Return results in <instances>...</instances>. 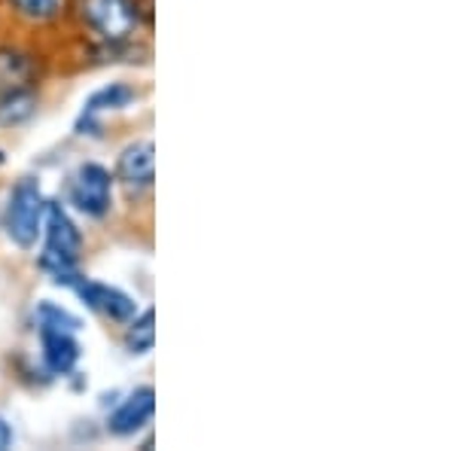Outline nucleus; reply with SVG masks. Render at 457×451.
<instances>
[{
	"instance_id": "12",
	"label": "nucleus",
	"mask_w": 457,
	"mask_h": 451,
	"mask_svg": "<svg viewBox=\"0 0 457 451\" xmlns=\"http://www.w3.org/2000/svg\"><path fill=\"white\" fill-rule=\"evenodd\" d=\"M31 73H34V68L25 55L12 53V49H0V92L28 86Z\"/></svg>"
},
{
	"instance_id": "5",
	"label": "nucleus",
	"mask_w": 457,
	"mask_h": 451,
	"mask_svg": "<svg viewBox=\"0 0 457 451\" xmlns=\"http://www.w3.org/2000/svg\"><path fill=\"white\" fill-rule=\"evenodd\" d=\"M77 296L86 302L88 308H95V312H101L104 317H110V321L116 323H129L131 317L137 314V305L135 299H131L129 293L116 290V287H107V284H98V280H79L77 287Z\"/></svg>"
},
{
	"instance_id": "15",
	"label": "nucleus",
	"mask_w": 457,
	"mask_h": 451,
	"mask_svg": "<svg viewBox=\"0 0 457 451\" xmlns=\"http://www.w3.org/2000/svg\"><path fill=\"white\" fill-rule=\"evenodd\" d=\"M12 442H16V433H12V427L6 424L4 418H0V451H4V448H10Z\"/></svg>"
},
{
	"instance_id": "11",
	"label": "nucleus",
	"mask_w": 457,
	"mask_h": 451,
	"mask_svg": "<svg viewBox=\"0 0 457 451\" xmlns=\"http://www.w3.org/2000/svg\"><path fill=\"white\" fill-rule=\"evenodd\" d=\"M156 314L144 312L141 317H131L129 330H125V347L129 354H150L153 345H156Z\"/></svg>"
},
{
	"instance_id": "3",
	"label": "nucleus",
	"mask_w": 457,
	"mask_h": 451,
	"mask_svg": "<svg viewBox=\"0 0 457 451\" xmlns=\"http://www.w3.org/2000/svg\"><path fill=\"white\" fill-rule=\"evenodd\" d=\"M83 19L107 43H122L137 25L131 0H83Z\"/></svg>"
},
{
	"instance_id": "10",
	"label": "nucleus",
	"mask_w": 457,
	"mask_h": 451,
	"mask_svg": "<svg viewBox=\"0 0 457 451\" xmlns=\"http://www.w3.org/2000/svg\"><path fill=\"white\" fill-rule=\"evenodd\" d=\"M34 110H37V95L31 86L0 92V125H4V129L28 122L34 116Z\"/></svg>"
},
{
	"instance_id": "2",
	"label": "nucleus",
	"mask_w": 457,
	"mask_h": 451,
	"mask_svg": "<svg viewBox=\"0 0 457 451\" xmlns=\"http://www.w3.org/2000/svg\"><path fill=\"white\" fill-rule=\"evenodd\" d=\"M71 202L77 205L79 213L101 220L113 205V177L104 165L86 162L71 177Z\"/></svg>"
},
{
	"instance_id": "8",
	"label": "nucleus",
	"mask_w": 457,
	"mask_h": 451,
	"mask_svg": "<svg viewBox=\"0 0 457 451\" xmlns=\"http://www.w3.org/2000/svg\"><path fill=\"white\" fill-rule=\"evenodd\" d=\"M43 342V360L53 369L55 375H68L73 372L79 360V345H77V332H64V330H37Z\"/></svg>"
},
{
	"instance_id": "13",
	"label": "nucleus",
	"mask_w": 457,
	"mask_h": 451,
	"mask_svg": "<svg viewBox=\"0 0 457 451\" xmlns=\"http://www.w3.org/2000/svg\"><path fill=\"white\" fill-rule=\"evenodd\" d=\"M34 323H37V330H64V332L79 330L77 317L71 312H64L62 305H55V302H40L34 312Z\"/></svg>"
},
{
	"instance_id": "4",
	"label": "nucleus",
	"mask_w": 457,
	"mask_h": 451,
	"mask_svg": "<svg viewBox=\"0 0 457 451\" xmlns=\"http://www.w3.org/2000/svg\"><path fill=\"white\" fill-rule=\"evenodd\" d=\"M116 177L131 192L150 189L153 180H156V146H153V140H137V144L125 146L120 159H116Z\"/></svg>"
},
{
	"instance_id": "6",
	"label": "nucleus",
	"mask_w": 457,
	"mask_h": 451,
	"mask_svg": "<svg viewBox=\"0 0 457 451\" xmlns=\"http://www.w3.org/2000/svg\"><path fill=\"white\" fill-rule=\"evenodd\" d=\"M43 232H46V250L43 254L64 256V260H77L83 238H79V229L73 226V220L68 217V211L55 202H46L43 211Z\"/></svg>"
},
{
	"instance_id": "14",
	"label": "nucleus",
	"mask_w": 457,
	"mask_h": 451,
	"mask_svg": "<svg viewBox=\"0 0 457 451\" xmlns=\"http://www.w3.org/2000/svg\"><path fill=\"white\" fill-rule=\"evenodd\" d=\"M10 4L19 16L34 19V21H46L58 16V10H62V0H10Z\"/></svg>"
},
{
	"instance_id": "9",
	"label": "nucleus",
	"mask_w": 457,
	"mask_h": 451,
	"mask_svg": "<svg viewBox=\"0 0 457 451\" xmlns=\"http://www.w3.org/2000/svg\"><path fill=\"white\" fill-rule=\"evenodd\" d=\"M135 98H137L135 88H129V86H122V83H113V86L101 88V92H95L92 98L86 101L83 116H79V122H77L79 135H83L86 129H95V120H98L101 113H107V110H122V107H129Z\"/></svg>"
},
{
	"instance_id": "1",
	"label": "nucleus",
	"mask_w": 457,
	"mask_h": 451,
	"mask_svg": "<svg viewBox=\"0 0 457 451\" xmlns=\"http://www.w3.org/2000/svg\"><path fill=\"white\" fill-rule=\"evenodd\" d=\"M43 211H46V202H43L40 183L31 180V177L19 180L10 196V205H6V235H10L21 250H31L37 238H40Z\"/></svg>"
},
{
	"instance_id": "7",
	"label": "nucleus",
	"mask_w": 457,
	"mask_h": 451,
	"mask_svg": "<svg viewBox=\"0 0 457 451\" xmlns=\"http://www.w3.org/2000/svg\"><path fill=\"white\" fill-rule=\"evenodd\" d=\"M153 412H156V394H153V388H137V390H131L120 403V409L107 418V430L113 436H131L150 424Z\"/></svg>"
}]
</instances>
